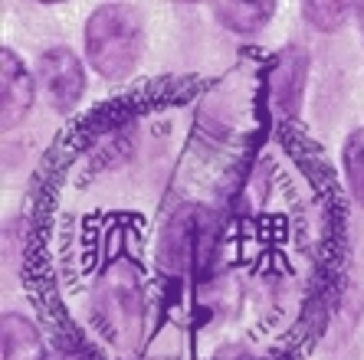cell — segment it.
I'll list each match as a JSON object with an SVG mask.
<instances>
[{"label": "cell", "mask_w": 364, "mask_h": 360, "mask_svg": "<svg viewBox=\"0 0 364 360\" xmlns=\"http://www.w3.org/2000/svg\"><path fill=\"white\" fill-rule=\"evenodd\" d=\"M341 164H345L348 190H351L358 207H364V128H355V131L345 138Z\"/></svg>", "instance_id": "obj_8"}, {"label": "cell", "mask_w": 364, "mask_h": 360, "mask_svg": "<svg viewBox=\"0 0 364 360\" xmlns=\"http://www.w3.org/2000/svg\"><path fill=\"white\" fill-rule=\"evenodd\" d=\"M85 59L102 79H125L144 53V23L128 4H102L85 20Z\"/></svg>", "instance_id": "obj_1"}, {"label": "cell", "mask_w": 364, "mask_h": 360, "mask_svg": "<svg viewBox=\"0 0 364 360\" xmlns=\"http://www.w3.org/2000/svg\"><path fill=\"white\" fill-rule=\"evenodd\" d=\"M36 102V79L26 69V62L17 53L4 46L0 50V118H4V131L20 125L26 111Z\"/></svg>", "instance_id": "obj_4"}, {"label": "cell", "mask_w": 364, "mask_h": 360, "mask_svg": "<svg viewBox=\"0 0 364 360\" xmlns=\"http://www.w3.org/2000/svg\"><path fill=\"white\" fill-rule=\"evenodd\" d=\"M141 315L144 295L135 272L125 266L112 268L95 292V318H99L102 331L115 344H135L141 334Z\"/></svg>", "instance_id": "obj_2"}, {"label": "cell", "mask_w": 364, "mask_h": 360, "mask_svg": "<svg viewBox=\"0 0 364 360\" xmlns=\"http://www.w3.org/2000/svg\"><path fill=\"white\" fill-rule=\"evenodd\" d=\"M36 82H40L43 95L50 102V109L60 111V115H69L85 92L82 59L69 50V46H50V50L40 56Z\"/></svg>", "instance_id": "obj_3"}, {"label": "cell", "mask_w": 364, "mask_h": 360, "mask_svg": "<svg viewBox=\"0 0 364 360\" xmlns=\"http://www.w3.org/2000/svg\"><path fill=\"white\" fill-rule=\"evenodd\" d=\"M305 79H309V53L302 46H286L279 56L272 59V69H269L272 102H276V109L286 118L299 115Z\"/></svg>", "instance_id": "obj_5"}, {"label": "cell", "mask_w": 364, "mask_h": 360, "mask_svg": "<svg viewBox=\"0 0 364 360\" xmlns=\"http://www.w3.org/2000/svg\"><path fill=\"white\" fill-rule=\"evenodd\" d=\"M351 13H355V4H331V0H305L302 4L305 23L315 26V30H322V33L338 30Z\"/></svg>", "instance_id": "obj_9"}, {"label": "cell", "mask_w": 364, "mask_h": 360, "mask_svg": "<svg viewBox=\"0 0 364 360\" xmlns=\"http://www.w3.org/2000/svg\"><path fill=\"white\" fill-rule=\"evenodd\" d=\"M355 20H358V30L364 36V4H355Z\"/></svg>", "instance_id": "obj_10"}, {"label": "cell", "mask_w": 364, "mask_h": 360, "mask_svg": "<svg viewBox=\"0 0 364 360\" xmlns=\"http://www.w3.org/2000/svg\"><path fill=\"white\" fill-rule=\"evenodd\" d=\"M0 360H50L40 327L14 311L0 318Z\"/></svg>", "instance_id": "obj_6"}, {"label": "cell", "mask_w": 364, "mask_h": 360, "mask_svg": "<svg viewBox=\"0 0 364 360\" xmlns=\"http://www.w3.org/2000/svg\"><path fill=\"white\" fill-rule=\"evenodd\" d=\"M276 0H263V4H213V20L220 26H227L230 33L253 36L259 33L276 13Z\"/></svg>", "instance_id": "obj_7"}]
</instances>
